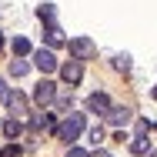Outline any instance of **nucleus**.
I'll list each match as a JSON object with an SVG mask.
<instances>
[{"label": "nucleus", "mask_w": 157, "mask_h": 157, "mask_svg": "<svg viewBox=\"0 0 157 157\" xmlns=\"http://www.w3.org/2000/svg\"><path fill=\"white\" fill-rule=\"evenodd\" d=\"M80 134H84V114H67V117H63V124L57 127V137H60L63 144L77 140Z\"/></svg>", "instance_id": "obj_1"}, {"label": "nucleus", "mask_w": 157, "mask_h": 157, "mask_svg": "<svg viewBox=\"0 0 157 157\" xmlns=\"http://www.w3.org/2000/svg\"><path fill=\"white\" fill-rule=\"evenodd\" d=\"M67 47H70V57H77V60H90V57L97 54V47H94L90 37H70Z\"/></svg>", "instance_id": "obj_2"}, {"label": "nucleus", "mask_w": 157, "mask_h": 157, "mask_svg": "<svg viewBox=\"0 0 157 157\" xmlns=\"http://www.w3.org/2000/svg\"><path fill=\"white\" fill-rule=\"evenodd\" d=\"M54 100H57V84L54 80H40L37 90H33V104L37 107H50Z\"/></svg>", "instance_id": "obj_3"}, {"label": "nucleus", "mask_w": 157, "mask_h": 157, "mask_svg": "<svg viewBox=\"0 0 157 157\" xmlns=\"http://www.w3.org/2000/svg\"><path fill=\"white\" fill-rule=\"evenodd\" d=\"M33 67L40 70V74H54V70H60V63H57V57L50 54V50H33Z\"/></svg>", "instance_id": "obj_4"}, {"label": "nucleus", "mask_w": 157, "mask_h": 157, "mask_svg": "<svg viewBox=\"0 0 157 157\" xmlns=\"http://www.w3.org/2000/svg\"><path fill=\"white\" fill-rule=\"evenodd\" d=\"M60 77H63V84H70V87L80 84V77H84V63L77 60V57L67 60V63H60Z\"/></svg>", "instance_id": "obj_5"}, {"label": "nucleus", "mask_w": 157, "mask_h": 157, "mask_svg": "<svg viewBox=\"0 0 157 157\" xmlns=\"http://www.w3.org/2000/svg\"><path fill=\"white\" fill-rule=\"evenodd\" d=\"M130 117H134L130 107H110V110L104 114V121H107L110 127H127V124H130Z\"/></svg>", "instance_id": "obj_6"}, {"label": "nucleus", "mask_w": 157, "mask_h": 157, "mask_svg": "<svg viewBox=\"0 0 157 157\" xmlns=\"http://www.w3.org/2000/svg\"><path fill=\"white\" fill-rule=\"evenodd\" d=\"M110 107H114V104H110V97H107V94H100V90L87 97V110H90V114H107Z\"/></svg>", "instance_id": "obj_7"}, {"label": "nucleus", "mask_w": 157, "mask_h": 157, "mask_svg": "<svg viewBox=\"0 0 157 157\" xmlns=\"http://www.w3.org/2000/svg\"><path fill=\"white\" fill-rule=\"evenodd\" d=\"M7 107H10V114H13V117H20V114H27V97L20 94V90H10Z\"/></svg>", "instance_id": "obj_8"}, {"label": "nucleus", "mask_w": 157, "mask_h": 157, "mask_svg": "<svg viewBox=\"0 0 157 157\" xmlns=\"http://www.w3.org/2000/svg\"><path fill=\"white\" fill-rule=\"evenodd\" d=\"M30 127H33V130H44V127H47V130H57V124H54L50 114H33V117H30Z\"/></svg>", "instance_id": "obj_9"}, {"label": "nucleus", "mask_w": 157, "mask_h": 157, "mask_svg": "<svg viewBox=\"0 0 157 157\" xmlns=\"http://www.w3.org/2000/svg\"><path fill=\"white\" fill-rule=\"evenodd\" d=\"M130 151L134 154H151V144H147V134L137 130V137H130Z\"/></svg>", "instance_id": "obj_10"}, {"label": "nucleus", "mask_w": 157, "mask_h": 157, "mask_svg": "<svg viewBox=\"0 0 157 157\" xmlns=\"http://www.w3.org/2000/svg\"><path fill=\"white\" fill-rule=\"evenodd\" d=\"M10 50H13V57H27V54H30V40H27V37H13Z\"/></svg>", "instance_id": "obj_11"}, {"label": "nucleus", "mask_w": 157, "mask_h": 157, "mask_svg": "<svg viewBox=\"0 0 157 157\" xmlns=\"http://www.w3.org/2000/svg\"><path fill=\"white\" fill-rule=\"evenodd\" d=\"M47 44H50V47H60L63 44V33H60V27H57V24H47Z\"/></svg>", "instance_id": "obj_12"}, {"label": "nucleus", "mask_w": 157, "mask_h": 157, "mask_svg": "<svg viewBox=\"0 0 157 157\" xmlns=\"http://www.w3.org/2000/svg\"><path fill=\"white\" fill-rule=\"evenodd\" d=\"M27 70H30V63H27V60H20V57L10 60V77H24Z\"/></svg>", "instance_id": "obj_13"}, {"label": "nucleus", "mask_w": 157, "mask_h": 157, "mask_svg": "<svg viewBox=\"0 0 157 157\" xmlns=\"http://www.w3.org/2000/svg\"><path fill=\"white\" fill-rule=\"evenodd\" d=\"M20 130H24V124H20V121H17V117H10V121H7V124H3V134H7V137H10V140H13V137H20Z\"/></svg>", "instance_id": "obj_14"}, {"label": "nucleus", "mask_w": 157, "mask_h": 157, "mask_svg": "<svg viewBox=\"0 0 157 157\" xmlns=\"http://www.w3.org/2000/svg\"><path fill=\"white\" fill-rule=\"evenodd\" d=\"M37 17H40L44 24H54V3H40V7H37Z\"/></svg>", "instance_id": "obj_15"}, {"label": "nucleus", "mask_w": 157, "mask_h": 157, "mask_svg": "<svg viewBox=\"0 0 157 157\" xmlns=\"http://www.w3.org/2000/svg\"><path fill=\"white\" fill-rule=\"evenodd\" d=\"M114 67H117L121 74H127V70H130V54H117V57H114Z\"/></svg>", "instance_id": "obj_16"}, {"label": "nucleus", "mask_w": 157, "mask_h": 157, "mask_svg": "<svg viewBox=\"0 0 157 157\" xmlns=\"http://www.w3.org/2000/svg\"><path fill=\"white\" fill-rule=\"evenodd\" d=\"M87 140H90V144H100V140H104V130H100V127H90V130H87Z\"/></svg>", "instance_id": "obj_17"}, {"label": "nucleus", "mask_w": 157, "mask_h": 157, "mask_svg": "<svg viewBox=\"0 0 157 157\" xmlns=\"http://www.w3.org/2000/svg\"><path fill=\"white\" fill-rule=\"evenodd\" d=\"M54 104H57V110H70V107H74V97L60 94V97H57V100H54Z\"/></svg>", "instance_id": "obj_18"}, {"label": "nucleus", "mask_w": 157, "mask_h": 157, "mask_svg": "<svg viewBox=\"0 0 157 157\" xmlns=\"http://www.w3.org/2000/svg\"><path fill=\"white\" fill-rule=\"evenodd\" d=\"M3 157H20V147H17V144H7V147H3Z\"/></svg>", "instance_id": "obj_19"}, {"label": "nucleus", "mask_w": 157, "mask_h": 157, "mask_svg": "<svg viewBox=\"0 0 157 157\" xmlns=\"http://www.w3.org/2000/svg\"><path fill=\"white\" fill-rule=\"evenodd\" d=\"M7 97H10V90H7V80L0 77V104H7Z\"/></svg>", "instance_id": "obj_20"}, {"label": "nucleus", "mask_w": 157, "mask_h": 157, "mask_svg": "<svg viewBox=\"0 0 157 157\" xmlns=\"http://www.w3.org/2000/svg\"><path fill=\"white\" fill-rule=\"evenodd\" d=\"M63 157H87V151H80V147H70Z\"/></svg>", "instance_id": "obj_21"}, {"label": "nucleus", "mask_w": 157, "mask_h": 157, "mask_svg": "<svg viewBox=\"0 0 157 157\" xmlns=\"http://www.w3.org/2000/svg\"><path fill=\"white\" fill-rule=\"evenodd\" d=\"M147 157H157V151H151V154H147Z\"/></svg>", "instance_id": "obj_22"}, {"label": "nucleus", "mask_w": 157, "mask_h": 157, "mask_svg": "<svg viewBox=\"0 0 157 157\" xmlns=\"http://www.w3.org/2000/svg\"><path fill=\"white\" fill-rule=\"evenodd\" d=\"M154 97H157V87H154Z\"/></svg>", "instance_id": "obj_23"}, {"label": "nucleus", "mask_w": 157, "mask_h": 157, "mask_svg": "<svg viewBox=\"0 0 157 157\" xmlns=\"http://www.w3.org/2000/svg\"><path fill=\"white\" fill-rule=\"evenodd\" d=\"M0 157H3V151H0Z\"/></svg>", "instance_id": "obj_24"}]
</instances>
